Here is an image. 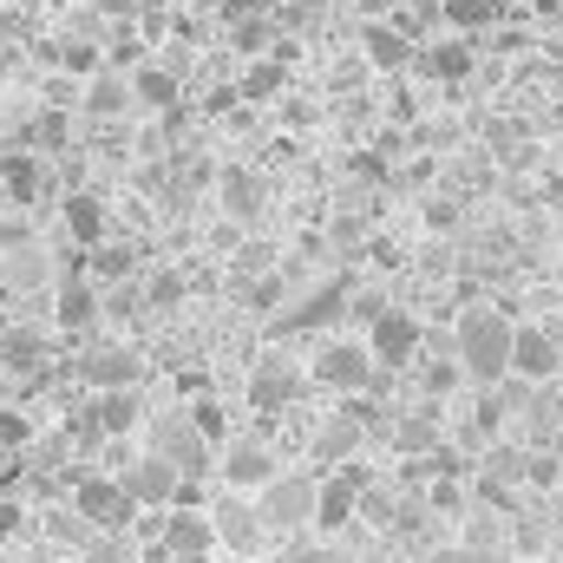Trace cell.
Listing matches in <instances>:
<instances>
[{
    "label": "cell",
    "mask_w": 563,
    "mask_h": 563,
    "mask_svg": "<svg viewBox=\"0 0 563 563\" xmlns=\"http://www.w3.org/2000/svg\"><path fill=\"white\" fill-rule=\"evenodd\" d=\"M511 341H518V321L492 301H472L452 328V361H459L465 380L498 387V380H511Z\"/></svg>",
    "instance_id": "1"
},
{
    "label": "cell",
    "mask_w": 563,
    "mask_h": 563,
    "mask_svg": "<svg viewBox=\"0 0 563 563\" xmlns=\"http://www.w3.org/2000/svg\"><path fill=\"white\" fill-rule=\"evenodd\" d=\"M374 354H367V341H354V334H334V341H321L314 347V361H308V380L314 387H328V394H367L374 387Z\"/></svg>",
    "instance_id": "2"
},
{
    "label": "cell",
    "mask_w": 563,
    "mask_h": 563,
    "mask_svg": "<svg viewBox=\"0 0 563 563\" xmlns=\"http://www.w3.org/2000/svg\"><path fill=\"white\" fill-rule=\"evenodd\" d=\"M314 498H321V478H314V472H276V478L256 492L269 531H308V525H314Z\"/></svg>",
    "instance_id": "3"
},
{
    "label": "cell",
    "mask_w": 563,
    "mask_h": 563,
    "mask_svg": "<svg viewBox=\"0 0 563 563\" xmlns=\"http://www.w3.org/2000/svg\"><path fill=\"white\" fill-rule=\"evenodd\" d=\"M367 354H374V367H387V374H400V367H413L420 361V314L413 308H380L374 321H367Z\"/></svg>",
    "instance_id": "4"
},
{
    "label": "cell",
    "mask_w": 563,
    "mask_h": 563,
    "mask_svg": "<svg viewBox=\"0 0 563 563\" xmlns=\"http://www.w3.org/2000/svg\"><path fill=\"white\" fill-rule=\"evenodd\" d=\"M210 531H217V544H223V551L256 558V551H263V538H269V518H263V505H256L250 492H223V498L210 505Z\"/></svg>",
    "instance_id": "5"
},
{
    "label": "cell",
    "mask_w": 563,
    "mask_h": 563,
    "mask_svg": "<svg viewBox=\"0 0 563 563\" xmlns=\"http://www.w3.org/2000/svg\"><path fill=\"white\" fill-rule=\"evenodd\" d=\"M563 374V334L544 321H518V341H511V380L525 387H544Z\"/></svg>",
    "instance_id": "6"
},
{
    "label": "cell",
    "mask_w": 563,
    "mask_h": 563,
    "mask_svg": "<svg viewBox=\"0 0 563 563\" xmlns=\"http://www.w3.org/2000/svg\"><path fill=\"white\" fill-rule=\"evenodd\" d=\"M73 511L92 525V531H125L132 518H139V498L125 492V478H79V492H73Z\"/></svg>",
    "instance_id": "7"
},
{
    "label": "cell",
    "mask_w": 563,
    "mask_h": 563,
    "mask_svg": "<svg viewBox=\"0 0 563 563\" xmlns=\"http://www.w3.org/2000/svg\"><path fill=\"white\" fill-rule=\"evenodd\" d=\"M301 387H308V374H301L288 354H263V361L250 367V407H256L263 420L288 413V407L301 400Z\"/></svg>",
    "instance_id": "8"
},
{
    "label": "cell",
    "mask_w": 563,
    "mask_h": 563,
    "mask_svg": "<svg viewBox=\"0 0 563 563\" xmlns=\"http://www.w3.org/2000/svg\"><path fill=\"white\" fill-rule=\"evenodd\" d=\"M217 472H223L230 492H250V498H256V492L276 478V452H269L256 432H236V439H223V465H217Z\"/></svg>",
    "instance_id": "9"
},
{
    "label": "cell",
    "mask_w": 563,
    "mask_h": 563,
    "mask_svg": "<svg viewBox=\"0 0 563 563\" xmlns=\"http://www.w3.org/2000/svg\"><path fill=\"white\" fill-rule=\"evenodd\" d=\"M354 40H361V59H367L374 73H407V66H413V53H420V40H407L394 20H361V26H354Z\"/></svg>",
    "instance_id": "10"
},
{
    "label": "cell",
    "mask_w": 563,
    "mask_h": 563,
    "mask_svg": "<svg viewBox=\"0 0 563 563\" xmlns=\"http://www.w3.org/2000/svg\"><path fill=\"white\" fill-rule=\"evenodd\" d=\"M46 190H53V170H46L40 151H0V197H7V203L33 210Z\"/></svg>",
    "instance_id": "11"
},
{
    "label": "cell",
    "mask_w": 563,
    "mask_h": 563,
    "mask_svg": "<svg viewBox=\"0 0 563 563\" xmlns=\"http://www.w3.org/2000/svg\"><path fill=\"white\" fill-rule=\"evenodd\" d=\"M164 551H170V563H210V551H217V531H210V511H190V505H170V518H164Z\"/></svg>",
    "instance_id": "12"
},
{
    "label": "cell",
    "mask_w": 563,
    "mask_h": 563,
    "mask_svg": "<svg viewBox=\"0 0 563 563\" xmlns=\"http://www.w3.org/2000/svg\"><path fill=\"white\" fill-rule=\"evenodd\" d=\"M413 66H420L426 79H439V86H459V79H472V66H478V46H472L465 33H445V40H420Z\"/></svg>",
    "instance_id": "13"
},
{
    "label": "cell",
    "mask_w": 563,
    "mask_h": 563,
    "mask_svg": "<svg viewBox=\"0 0 563 563\" xmlns=\"http://www.w3.org/2000/svg\"><path fill=\"white\" fill-rule=\"evenodd\" d=\"M263 197H269V184H263L250 164H223V170H217V203H223V217H230V223H243V230H250V223L263 217Z\"/></svg>",
    "instance_id": "14"
},
{
    "label": "cell",
    "mask_w": 563,
    "mask_h": 563,
    "mask_svg": "<svg viewBox=\"0 0 563 563\" xmlns=\"http://www.w3.org/2000/svg\"><path fill=\"white\" fill-rule=\"evenodd\" d=\"M59 217H66V236H73L86 256L112 236V210H106L99 190H66V197H59Z\"/></svg>",
    "instance_id": "15"
},
{
    "label": "cell",
    "mask_w": 563,
    "mask_h": 563,
    "mask_svg": "<svg viewBox=\"0 0 563 563\" xmlns=\"http://www.w3.org/2000/svg\"><path fill=\"white\" fill-rule=\"evenodd\" d=\"M361 492H367V472H361V465H341L334 478H321V498H314V525H321V531H341V525L361 511Z\"/></svg>",
    "instance_id": "16"
},
{
    "label": "cell",
    "mask_w": 563,
    "mask_h": 563,
    "mask_svg": "<svg viewBox=\"0 0 563 563\" xmlns=\"http://www.w3.org/2000/svg\"><path fill=\"white\" fill-rule=\"evenodd\" d=\"M125 492H132L139 505H177V492H184V472H177L170 459H157V452H144L139 465L125 472Z\"/></svg>",
    "instance_id": "17"
},
{
    "label": "cell",
    "mask_w": 563,
    "mask_h": 563,
    "mask_svg": "<svg viewBox=\"0 0 563 563\" xmlns=\"http://www.w3.org/2000/svg\"><path fill=\"white\" fill-rule=\"evenodd\" d=\"M53 301H59V328H66V334H86V328L99 321V308H106L99 282H92V276H79V269H73L66 282H59V295H53Z\"/></svg>",
    "instance_id": "18"
},
{
    "label": "cell",
    "mask_w": 563,
    "mask_h": 563,
    "mask_svg": "<svg viewBox=\"0 0 563 563\" xmlns=\"http://www.w3.org/2000/svg\"><path fill=\"white\" fill-rule=\"evenodd\" d=\"M79 106L92 112V119H125L139 99H132V79L125 73H112V66H99L86 86H79Z\"/></svg>",
    "instance_id": "19"
},
{
    "label": "cell",
    "mask_w": 563,
    "mask_h": 563,
    "mask_svg": "<svg viewBox=\"0 0 563 563\" xmlns=\"http://www.w3.org/2000/svg\"><path fill=\"white\" fill-rule=\"evenodd\" d=\"M86 387L92 394H119V387H139V354L132 347H92L86 354Z\"/></svg>",
    "instance_id": "20"
},
{
    "label": "cell",
    "mask_w": 563,
    "mask_h": 563,
    "mask_svg": "<svg viewBox=\"0 0 563 563\" xmlns=\"http://www.w3.org/2000/svg\"><path fill=\"white\" fill-rule=\"evenodd\" d=\"M439 20H445V33L478 40V33H492L505 20V0H439Z\"/></svg>",
    "instance_id": "21"
},
{
    "label": "cell",
    "mask_w": 563,
    "mask_h": 563,
    "mask_svg": "<svg viewBox=\"0 0 563 563\" xmlns=\"http://www.w3.org/2000/svg\"><path fill=\"white\" fill-rule=\"evenodd\" d=\"M0 367L7 374H40L46 367V334L40 328H7L0 334Z\"/></svg>",
    "instance_id": "22"
},
{
    "label": "cell",
    "mask_w": 563,
    "mask_h": 563,
    "mask_svg": "<svg viewBox=\"0 0 563 563\" xmlns=\"http://www.w3.org/2000/svg\"><path fill=\"white\" fill-rule=\"evenodd\" d=\"M92 413H99V432H139L144 407H139V387H119V394H92Z\"/></svg>",
    "instance_id": "23"
},
{
    "label": "cell",
    "mask_w": 563,
    "mask_h": 563,
    "mask_svg": "<svg viewBox=\"0 0 563 563\" xmlns=\"http://www.w3.org/2000/svg\"><path fill=\"white\" fill-rule=\"evenodd\" d=\"M132 99L144 112H177V66H139L132 73Z\"/></svg>",
    "instance_id": "24"
},
{
    "label": "cell",
    "mask_w": 563,
    "mask_h": 563,
    "mask_svg": "<svg viewBox=\"0 0 563 563\" xmlns=\"http://www.w3.org/2000/svg\"><path fill=\"white\" fill-rule=\"evenodd\" d=\"M282 86H288V66H282V53H263V59H250V73H243L236 99H250V106H269Z\"/></svg>",
    "instance_id": "25"
},
{
    "label": "cell",
    "mask_w": 563,
    "mask_h": 563,
    "mask_svg": "<svg viewBox=\"0 0 563 563\" xmlns=\"http://www.w3.org/2000/svg\"><path fill=\"white\" fill-rule=\"evenodd\" d=\"M184 295H190V282H184V269H170V263H157V269L144 276V308H151V314L184 308Z\"/></svg>",
    "instance_id": "26"
},
{
    "label": "cell",
    "mask_w": 563,
    "mask_h": 563,
    "mask_svg": "<svg viewBox=\"0 0 563 563\" xmlns=\"http://www.w3.org/2000/svg\"><path fill=\"white\" fill-rule=\"evenodd\" d=\"M132 269H139V263H132V250H125V243H99V250L86 256V276L99 282V288H106V282H125Z\"/></svg>",
    "instance_id": "27"
},
{
    "label": "cell",
    "mask_w": 563,
    "mask_h": 563,
    "mask_svg": "<svg viewBox=\"0 0 563 563\" xmlns=\"http://www.w3.org/2000/svg\"><path fill=\"white\" fill-rule=\"evenodd\" d=\"M426 230H439V236H445V230H459V217H465V210H459V197H426Z\"/></svg>",
    "instance_id": "28"
},
{
    "label": "cell",
    "mask_w": 563,
    "mask_h": 563,
    "mask_svg": "<svg viewBox=\"0 0 563 563\" xmlns=\"http://www.w3.org/2000/svg\"><path fill=\"white\" fill-rule=\"evenodd\" d=\"M26 439H33V426L20 420V413H13V407H0V452H20V445H26Z\"/></svg>",
    "instance_id": "29"
},
{
    "label": "cell",
    "mask_w": 563,
    "mask_h": 563,
    "mask_svg": "<svg viewBox=\"0 0 563 563\" xmlns=\"http://www.w3.org/2000/svg\"><path fill=\"white\" fill-rule=\"evenodd\" d=\"M276 7L282 0H223V20H230V26H236V20H269Z\"/></svg>",
    "instance_id": "30"
},
{
    "label": "cell",
    "mask_w": 563,
    "mask_h": 563,
    "mask_svg": "<svg viewBox=\"0 0 563 563\" xmlns=\"http://www.w3.org/2000/svg\"><path fill=\"white\" fill-rule=\"evenodd\" d=\"M86 7H92L99 20H139V13L151 7V0H86Z\"/></svg>",
    "instance_id": "31"
},
{
    "label": "cell",
    "mask_w": 563,
    "mask_h": 563,
    "mask_svg": "<svg viewBox=\"0 0 563 563\" xmlns=\"http://www.w3.org/2000/svg\"><path fill=\"white\" fill-rule=\"evenodd\" d=\"M341 7H354V13H361V20H387V13H394V7H400V0H341Z\"/></svg>",
    "instance_id": "32"
},
{
    "label": "cell",
    "mask_w": 563,
    "mask_h": 563,
    "mask_svg": "<svg viewBox=\"0 0 563 563\" xmlns=\"http://www.w3.org/2000/svg\"><path fill=\"white\" fill-rule=\"evenodd\" d=\"M13 531H20V505H13V498H0V544H7Z\"/></svg>",
    "instance_id": "33"
},
{
    "label": "cell",
    "mask_w": 563,
    "mask_h": 563,
    "mask_svg": "<svg viewBox=\"0 0 563 563\" xmlns=\"http://www.w3.org/2000/svg\"><path fill=\"white\" fill-rule=\"evenodd\" d=\"M426 563H478V558H472L465 544H439V551H432V558H426Z\"/></svg>",
    "instance_id": "34"
},
{
    "label": "cell",
    "mask_w": 563,
    "mask_h": 563,
    "mask_svg": "<svg viewBox=\"0 0 563 563\" xmlns=\"http://www.w3.org/2000/svg\"><path fill=\"white\" fill-rule=\"evenodd\" d=\"M551 13H558V33H563V0H558V7H551Z\"/></svg>",
    "instance_id": "35"
},
{
    "label": "cell",
    "mask_w": 563,
    "mask_h": 563,
    "mask_svg": "<svg viewBox=\"0 0 563 563\" xmlns=\"http://www.w3.org/2000/svg\"><path fill=\"white\" fill-rule=\"evenodd\" d=\"M0 92H7V59H0Z\"/></svg>",
    "instance_id": "36"
},
{
    "label": "cell",
    "mask_w": 563,
    "mask_h": 563,
    "mask_svg": "<svg viewBox=\"0 0 563 563\" xmlns=\"http://www.w3.org/2000/svg\"><path fill=\"white\" fill-rule=\"evenodd\" d=\"M0 563H13V558H0Z\"/></svg>",
    "instance_id": "37"
},
{
    "label": "cell",
    "mask_w": 563,
    "mask_h": 563,
    "mask_svg": "<svg viewBox=\"0 0 563 563\" xmlns=\"http://www.w3.org/2000/svg\"><path fill=\"white\" fill-rule=\"evenodd\" d=\"M400 7H407V0H400Z\"/></svg>",
    "instance_id": "38"
}]
</instances>
